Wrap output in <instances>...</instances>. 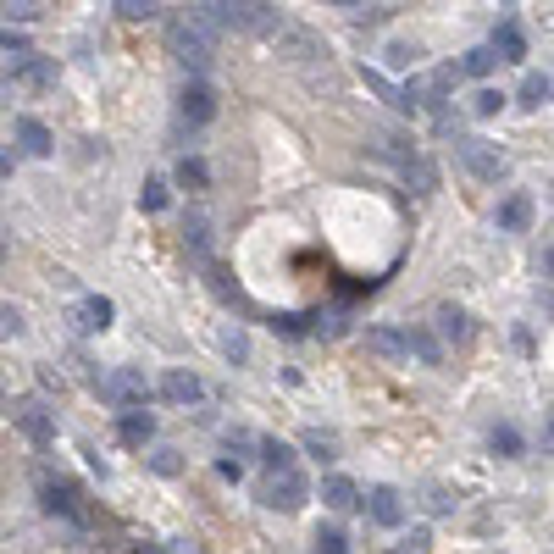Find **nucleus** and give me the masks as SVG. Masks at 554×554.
<instances>
[{
  "instance_id": "1",
  "label": "nucleus",
  "mask_w": 554,
  "mask_h": 554,
  "mask_svg": "<svg viewBox=\"0 0 554 554\" xmlns=\"http://www.w3.org/2000/svg\"><path fill=\"white\" fill-rule=\"evenodd\" d=\"M167 50L189 67V73H205L211 56H217V23L211 12H178L167 23Z\"/></svg>"
},
{
  "instance_id": "2",
  "label": "nucleus",
  "mask_w": 554,
  "mask_h": 554,
  "mask_svg": "<svg viewBox=\"0 0 554 554\" xmlns=\"http://www.w3.org/2000/svg\"><path fill=\"white\" fill-rule=\"evenodd\" d=\"M205 12H211V23H217V28H233V34H255V39H266L277 23H283L277 12H266L261 0H211Z\"/></svg>"
},
{
  "instance_id": "3",
  "label": "nucleus",
  "mask_w": 554,
  "mask_h": 554,
  "mask_svg": "<svg viewBox=\"0 0 554 554\" xmlns=\"http://www.w3.org/2000/svg\"><path fill=\"white\" fill-rule=\"evenodd\" d=\"M266 45L289 61V67H316V61H327V45H322V39H316L311 28H294V23H277L272 34H266Z\"/></svg>"
},
{
  "instance_id": "4",
  "label": "nucleus",
  "mask_w": 554,
  "mask_h": 554,
  "mask_svg": "<svg viewBox=\"0 0 554 554\" xmlns=\"http://www.w3.org/2000/svg\"><path fill=\"white\" fill-rule=\"evenodd\" d=\"M95 388H100V399H106V405H117V410H145V399H150L145 372H133V366H117V372H106Z\"/></svg>"
},
{
  "instance_id": "5",
  "label": "nucleus",
  "mask_w": 554,
  "mask_h": 554,
  "mask_svg": "<svg viewBox=\"0 0 554 554\" xmlns=\"http://www.w3.org/2000/svg\"><path fill=\"white\" fill-rule=\"evenodd\" d=\"M261 499H266L272 510H300V505H305V477H300L294 466H277L272 477L261 482Z\"/></svg>"
},
{
  "instance_id": "6",
  "label": "nucleus",
  "mask_w": 554,
  "mask_h": 554,
  "mask_svg": "<svg viewBox=\"0 0 554 554\" xmlns=\"http://www.w3.org/2000/svg\"><path fill=\"white\" fill-rule=\"evenodd\" d=\"M460 167H466L477 183H499L505 156H499V145H488V139H460Z\"/></svg>"
},
{
  "instance_id": "7",
  "label": "nucleus",
  "mask_w": 554,
  "mask_h": 554,
  "mask_svg": "<svg viewBox=\"0 0 554 554\" xmlns=\"http://www.w3.org/2000/svg\"><path fill=\"white\" fill-rule=\"evenodd\" d=\"M161 399H167V405H200L205 383L194 372H167V377H161Z\"/></svg>"
},
{
  "instance_id": "8",
  "label": "nucleus",
  "mask_w": 554,
  "mask_h": 554,
  "mask_svg": "<svg viewBox=\"0 0 554 554\" xmlns=\"http://www.w3.org/2000/svg\"><path fill=\"white\" fill-rule=\"evenodd\" d=\"M73 327H78V333H106V327H111V300L84 294V300L73 305Z\"/></svg>"
},
{
  "instance_id": "9",
  "label": "nucleus",
  "mask_w": 554,
  "mask_h": 554,
  "mask_svg": "<svg viewBox=\"0 0 554 554\" xmlns=\"http://www.w3.org/2000/svg\"><path fill=\"white\" fill-rule=\"evenodd\" d=\"M183 117H189L194 128L217 117V95H211V84H200V78H194V84H183Z\"/></svg>"
},
{
  "instance_id": "10",
  "label": "nucleus",
  "mask_w": 554,
  "mask_h": 554,
  "mask_svg": "<svg viewBox=\"0 0 554 554\" xmlns=\"http://www.w3.org/2000/svg\"><path fill=\"white\" fill-rule=\"evenodd\" d=\"M433 327H438V338H444V344H466V338H471V322H466V311H460V305H438Z\"/></svg>"
},
{
  "instance_id": "11",
  "label": "nucleus",
  "mask_w": 554,
  "mask_h": 554,
  "mask_svg": "<svg viewBox=\"0 0 554 554\" xmlns=\"http://www.w3.org/2000/svg\"><path fill=\"white\" fill-rule=\"evenodd\" d=\"M17 89H50L56 84V67H50L45 56H23L17 61V78H12Z\"/></svg>"
},
{
  "instance_id": "12",
  "label": "nucleus",
  "mask_w": 554,
  "mask_h": 554,
  "mask_svg": "<svg viewBox=\"0 0 554 554\" xmlns=\"http://www.w3.org/2000/svg\"><path fill=\"white\" fill-rule=\"evenodd\" d=\"M366 350L377 355V361H405V333H394V327H372V333H366Z\"/></svg>"
},
{
  "instance_id": "13",
  "label": "nucleus",
  "mask_w": 554,
  "mask_h": 554,
  "mask_svg": "<svg viewBox=\"0 0 554 554\" xmlns=\"http://www.w3.org/2000/svg\"><path fill=\"white\" fill-rule=\"evenodd\" d=\"M17 427H23L34 444H50V438H56V427H50V410H45V405H23V410H17Z\"/></svg>"
},
{
  "instance_id": "14",
  "label": "nucleus",
  "mask_w": 554,
  "mask_h": 554,
  "mask_svg": "<svg viewBox=\"0 0 554 554\" xmlns=\"http://www.w3.org/2000/svg\"><path fill=\"white\" fill-rule=\"evenodd\" d=\"M17 139H23L28 156H50V128L39 117H17Z\"/></svg>"
},
{
  "instance_id": "15",
  "label": "nucleus",
  "mask_w": 554,
  "mask_h": 554,
  "mask_svg": "<svg viewBox=\"0 0 554 554\" xmlns=\"http://www.w3.org/2000/svg\"><path fill=\"white\" fill-rule=\"evenodd\" d=\"M150 433H156V422H150L145 410H128V416L117 422V438H122V444H133V449L150 444Z\"/></svg>"
},
{
  "instance_id": "16",
  "label": "nucleus",
  "mask_w": 554,
  "mask_h": 554,
  "mask_svg": "<svg viewBox=\"0 0 554 554\" xmlns=\"http://www.w3.org/2000/svg\"><path fill=\"white\" fill-rule=\"evenodd\" d=\"M399 516H405V505H399L394 488H372V521L377 527H399Z\"/></svg>"
},
{
  "instance_id": "17",
  "label": "nucleus",
  "mask_w": 554,
  "mask_h": 554,
  "mask_svg": "<svg viewBox=\"0 0 554 554\" xmlns=\"http://www.w3.org/2000/svg\"><path fill=\"white\" fill-rule=\"evenodd\" d=\"M322 499H327L333 510H355V499H361V494H355L350 477H327V482H322Z\"/></svg>"
},
{
  "instance_id": "18",
  "label": "nucleus",
  "mask_w": 554,
  "mask_h": 554,
  "mask_svg": "<svg viewBox=\"0 0 554 554\" xmlns=\"http://www.w3.org/2000/svg\"><path fill=\"white\" fill-rule=\"evenodd\" d=\"M405 178L416 183V194H433L438 189V167H433V161H422V156H405Z\"/></svg>"
},
{
  "instance_id": "19",
  "label": "nucleus",
  "mask_w": 554,
  "mask_h": 554,
  "mask_svg": "<svg viewBox=\"0 0 554 554\" xmlns=\"http://www.w3.org/2000/svg\"><path fill=\"white\" fill-rule=\"evenodd\" d=\"M45 505L56 510V516H78V494L67 482H45Z\"/></svg>"
},
{
  "instance_id": "20",
  "label": "nucleus",
  "mask_w": 554,
  "mask_h": 554,
  "mask_svg": "<svg viewBox=\"0 0 554 554\" xmlns=\"http://www.w3.org/2000/svg\"><path fill=\"white\" fill-rule=\"evenodd\" d=\"M543 100H549V73H527V78H521V106L538 111Z\"/></svg>"
},
{
  "instance_id": "21",
  "label": "nucleus",
  "mask_w": 554,
  "mask_h": 554,
  "mask_svg": "<svg viewBox=\"0 0 554 554\" xmlns=\"http://www.w3.org/2000/svg\"><path fill=\"white\" fill-rule=\"evenodd\" d=\"M499 222H505L510 233H521V228H527V222H532V200H527V194H516V200H505V211H499Z\"/></svg>"
},
{
  "instance_id": "22",
  "label": "nucleus",
  "mask_w": 554,
  "mask_h": 554,
  "mask_svg": "<svg viewBox=\"0 0 554 554\" xmlns=\"http://www.w3.org/2000/svg\"><path fill=\"white\" fill-rule=\"evenodd\" d=\"M499 67V50L494 45H477V50H466V73L471 78H488Z\"/></svg>"
},
{
  "instance_id": "23",
  "label": "nucleus",
  "mask_w": 554,
  "mask_h": 554,
  "mask_svg": "<svg viewBox=\"0 0 554 554\" xmlns=\"http://www.w3.org/2000/svg\"><path fill=\"white\" fill-rule=\"evenodd\" d=\"M300 444L311 449L316 460H338V444H333V433H322V427H311V433H305Z\"/></svg>"
},
{
  "instance_id": "24",
  "label": "nucleus",
  "mask_w": 554,
  "mask_h": 554,
  "mask_svg": "<svg viewBox=\"0 0 554 554\" xmlns=\"http://www.w3.org/2000/svg\"><path fill=\"white\" fill-rule=\"evenodd\" d=\"M261 460H266V466H294V449L289 444H283V438H261Z\"/></svg>"
},
{
  "instance_id": "25",
  "label": "nucleus",
  "mask_w": 554,
  "mask_h": 554,
  "mask_svg": "<svg viewBox=\"0 0 554 554\" xmlns=\"http://www.w3.org/2000/svg\"><path fill=\"white\" fill-rule=\"evenodd\" d=\"M178 183H183V189H205V183H211V172H205V161L183 156V167H178Z\"/></svg>"
},
{
  "instance_id": "26",
  "label": "nucleus",
  "mask_w": 554,
  "mask_h": 554,
  "mask_svg": "<svg viewBox=\"0 0 554 554\" xmlns=\"http://www.w3.org/2000/svg\"><path fill=\"white\" fill-rule=\"evenodd\" d=\"M405 350H416L427 366H433V361H444V350H438V338H433V333H410V338H405Z\"/></svg>"
},
{
  "instance_id": "27",
  "label": "nucleus",
  "mask_w": 554,
  "mask_h": 554,
  "mask_svg": "<svg viewBox=\"0 0 554 554\" xmlns=\"http://www.w3.org/2000/svg\"><path fill=\"white\" fill-rule=\"evenodd\" d=\"M39 6H45V0H6V17H12V23H34Z\"/></svg>"
},
{
  "instance_id": "28",
  "label": "nucleus",
  "mask_w": 554,
  "mask_h": 554,
  "mask_svg": "<svg viewBox=\"0 0 554 554\" xmlns=\"http://www.w3.org/2000/svg\"><path fill=\"white\" fill-rule=\"evenodd\" d=\"M494 455H521V433H516V427H494Z\"/></svg>"
},
{
  "instance_id": "29",
  "label": "nucleus",
  "mask_w": 554,
  "mask_h": 554,
  "mask_svg": "<svg viewBox=\"0 0 554 554\" xmlns=\"http://www.w3.org/2000/svg\"><path fill=\"white\" fill-rule=\"evenodd\" d=\"M23 333V311L17 305H0V338H17Z\"/></svg>"
},
{
  "instance_id": "30",
  "label": "nucleus",
  "mask_w": 554,
  "mask_h": 554,
  "mask_svg": "<svg viewBox=\"0 0 554 554\" xmlns=\"http://www.w3.org/2000/svg\"><path fill=\"white\" fill-rule=\"evenodd\" d=\"M427 510H433V516H449V510H455V494H449V488H427Z\"/></svg>"
},
{
  "instance_id": "31",
  "label": "nucleus",
  "mask_w": 554,
  "mask_h": 554,
  "mask_svg": "<svg viewBox=\"0 0 554 554\" xmlns=\"http://www.w3.org/2000/svg\"><path fill=\"white\" fill-rule=\"evenodd\" d=\"M471 111H477V117H494V111H499V95H494V89H477V95H471Z\"/></svg>"
},
{
  "instance_id": "32",
  "label": "nucleus",
  "mask_w": 554,
  "mask_h": 554,
  "mask_svg": "<svg viewBox=\"0 0 554 554\" xmlns=\"http://www.w3.org/2000/svg\"><path fill=\"white\" fill-rule=\"evenodd\" d=\"M316 554H350V543H344V532H322V538H316Z\"/></svg>"
},
{
  "instance_id": "33",
  "label": "nucleus",
  "mask_w": 554,
  "mask_h": 554,
  "mask_svg": "<svg viewBox=\"0 0 554 554\" xmlns=\"http://www.w3.org/2000/svg\"><path fill=\"white\" fill-rule=\"evenodd\" d=\"M122 6V17H133V23H145V17H156V6L150 0H117Z\"/></svg>"
},
{
  "instance_id": "34",
  "label": "nucleus",
  "mask_w": 554,
  "mask_h": 554,
  "mask_svg": "<svg viewBox=\"0 0 554 554\" xmlns=\"http://www.w3.org/2000/svg\"><path fill=\"white\" fill-rule=\"evenodd\" d=\"M183 244H189L194 255H205V222H200V217H194L189 228H183Z\"/></svg>"
},
{
  "instance_id": "35",
  "label": "nucleus",
  "mask_w": 554,
  "mask_h": 554,
  "mask_svg": "<svg viewBox=\"0 0 554 554\" xmlns=\"http://www.w3.org/2000/svg\"><path fill=\"white\" fill-rule=\"evenodd\" d=\"M161 205H167V183L150 178V183H145V211H161Z\"/></svg>"
},
{
  "instance_id": "36",
  "label": "nucleus",
  "mask_w": 554,
  "mask_h": 554,
  "mask_svg": "<svg viewBox=\"0 0 554 554\" xmlns=\"http://www.w3.org/2000/svg\"><path fill=\"white\" fill-rule=\"evenodd\" d=\"M422 56V50L416 45H388V61H394V67H410V61Z\"/></svg>"
},
{
  "instance_id": "37",
  "label": "nucleus",
  "mask_w": 554,
  "mask_h": 554,
  "mask_svg": "<svg viewBox=\"0 0 554 554\" xmlns=\"http://www.w3.org/2000/svg\"><path fill=\"white\" fill-rule=\"evenodd\" d=\"M0 50H12V56H28V39H23V34H12V28H6V34H0Z\"/></svg>"
},
{
  "instance_id": "38",
  "label": "nucleus",
  "mask_w": 554,
  "mask_h": 554,
  "mask_svg": "<svg viewBox=\"0 0 554 554\" xmlns=\"http://www.w3.org/2000/svg\"><path fill=\"white\" fill-rule=\"evenodd\" d=\"M494 50H505V56H521V34L516 28H505V34H499V45Z\"/></svg>"
},
{
  "instance_id": "39",
  "label": "nucleus",
  "mask_w": 554,
  "mask_h": 554,
  "mask_svg": "<svg viewBox=\"0 0 554 554\" xmlns=\"http://www.w3.org/2000/svg\"><path fill=\"white\" fill-rule=\"evenodd\" d=\"M422 549H427V532H410V538H405V543H399V549H394V554H422Z\"/></svg>"
},
{
  "instance_id": "40",
  "label": "nucleus",
  "mask_w": 554,
  "mask_h": 554,
  "mask_svg": "<svg viewBox=\"0 0 554 554\" xmlns=\"http://www.w3.org/2000/svg\"><path fill=\"white\" fill-rule=\"evenodd\" d=\"M228 355H233V361H244V355H250V344H244V333H228Z\"/></svg>"
},
{
  "instance_id": "41",
  "label": "nucleus",
  "mask_w": 554,
  "mask_h": 554,
  "mask_svg": "<svg viewBox=\"0 0 554 554\" xmlns=\"http://www.w3.org/2000/svg\"><path fill=\"white\" fill-rule=\"evenodd\" d=\"M133 554H167V549H156V543H145V549H133Z\"/></svg>"
}]
</instances>
